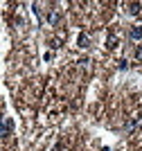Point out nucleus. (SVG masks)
<instances>
[{
	"label": "nucleus",
	"instance_id": "nucleus-1",
	"mask_svg": "<svg viewBox=\"0 0 142 151\" xmlns=\"http://www.w3.org/2000/svg\"><path fill=\"white\" fill-rule=\"evenodd\" d=\"M12 129H14V122L9 117H0V138H7Z\"/></svg>",
	"mask_w": 142,
	"mask_h": 151
},
{
	"label": "nucleus",
	"instance_id": "nucleus-2",
	"mask_svg": "<svg viewBox=\"0 0 142 151\" xmlns=\"http://www.w3.org/2000/svg\"><path fill=\"white\" fill-rule=\"evenodd\" d=\"M77 45H79L81 50H88V47H90V36H88V34H84V32H81L79 36H77Z\"/></svg>",
	"mask_w": 142,
	"mask_h": 151
},
{
	"label": "nucleus",
	"instance_id": "nucleus-3",
	"mask_svg": "<svg viewBox=\"0 0 142 151\" xmlns=\"http://www.w3.org/2000/svg\"><path fill=\"white\" fill-rule=\"evenodd\" d=\"M129 36H131V41H140V38H142V25H136V27H131Z\"/></svg>",
	"mask_w": 142,
	"mask_h": 151
},
{
	"label": "nucleus",
	"instance_id": "nucleus-4",
	"mask_svg": "<svg viewBox=\"0 0 142 151\" xmlns=\"http://www.w3.org/2000/svg\"><path fill=\"white\" fill-rule=\"evenodd\" d=\"M59 18H61V16H59V12H56V9H50V14H48V23H50V25H56V23H59Z\"/></svg>",
	"mask_w": 142,
	"mask_h": 151
},
{
	"label": "nucleus",
	"instance_id": "nucleus-5",
	"mask_svg": "<svg viewBox=\"0 0 142 151\" xmlns=\"http://www.w3.org/2000/svg\"><path fill=\"white\" fill-rule=\"evenodd\" d=\"M129 14H131V16L142 14V5H140V2H131V5H129Z\"/></svg>",
	"mask_w": 142,
	"mask_h": 151
},
{
	"label": "nucleus",
	"instance_id": "nucleus-6",
	"mask_svg": "<svg viewBox=\"0 0 142 151\" xmlns=\"http://www.w3.org/2000/svg\"><path fill=\"white\" fill-rule=\"evenodd\" d=\"M117 45H120L117 36H108V41H106V47H108V50H115Z\"/></svg>",
	"mask_w": 142,
	"mask_h": 151
},
{
	"label": "nucleus",
	"instance_id": "nucleus-7",
	"mask_svg": "<svg viewBox=\"0 0 142 151\" xmlns=\"http://www.w3.org/2000/svg\"><path fill=\"white\" fill-rule=\"evenodd\" d=\"M138 124H140V120H138V117H133V120H129V122H126V131H136V129H138Z\"/></svg>",
	"mask_w": 142,
	"mask_h": 151
},
{
	"label": "nucleus",
	"instance_id": "nucleus-8",
	"mask_svg": "<svg viewBox=\"0 0 142 151\" xmlns=\"http://www.w3.org/2000/svg\"><path fill=\"white\" fill-rule=\"evenodd\" d=\"M129 68V61H126V59H120L117 61V70H126Z\"/></svg>",
	"mask_w": 142,
	"mask_h": 151
},
{
	"label": "nucleus",
	"instance_id": "nucleus-9",
	"mask_svg": "<svg viewBox=\"0 0 142 151\" xmlns=\"http://www.w3.org/2000/svg\"><path fill=\"white\" fill-rule=\"evenodd\" d=\"M50 45H52V47H54V50H56V47H61V43H59V41H56V38H54V41H50Z\"/></svg>",
	"mask_w": 142,
	"mask_h": 151
},
{
	"label": "nucleus",
	"instance_id": "nucleus-10",
	"mask_svg": "<svg viewBox=\"0 0 142 151\" xmlns=\"http://www.w3.org/2000/svg\"><path fill=\"white\" fill-rule=\"evenodd\" d=\"M136 57H138V59H140V61H142V47H138V52H136Z\"/></svg>",
	"mask_w": 142,
	"mask_h": 151
},
{
	"label": "nucleus",
	"instance_id": "nucleus-11",
	"mask_svg": "<svg viewBox=\"0 0 142 151\" xmlns=\"http://www.w3.org/2000/svg\"><path fill=\"white\" fill-rule=\"evenodd\" d=\"M102 151H111V149H108V147H104V149H102Z\"/></svg>",
	"mask_w": 142,
	"mask_h": 151
}]
</instances>
